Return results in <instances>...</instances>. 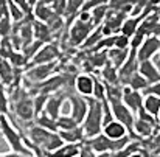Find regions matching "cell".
Instances as JSON below:
<instances>
[{"instance_id": "obj_19", "label": "cell", "mask_w": 160, "mask_h": 157, "mask_svg": "<svg viewBox=\"0 0 160 157\" xmlns=\"http://www.w3.org/2000/svg\"><path fill=\"white\" fill-rule=\"evenodd\" d=\"M146 14H148V13H143V14H140V16H129V17H126V19L123 20V23H121L120 33L124 34V36H128V38H131V36L137 31V28H138L142 19H143Z\"/></svg>"}, {"instance_id": "obj_41", "label": "cell", "mask_w": 160, "mask_h": 157, "mask_svg": "<svg viewBox=\"0 0 160 157\" xmlns=\"http://www.w3.org/2000/svg\"><path fill=\"white\" fill-rule=\"evenodd\" d=\"M152 34H154V36L160 41V22L157 23V27H156V30H154V33H152Z\"/></svg>"}, {"instance_id": "obj_28", "label": "cell", "mask_w": 160, "mask_h": 157, "mask_svg": "<svg viewBox=\"0 0 160 157\" xmlns=\"http://www.w3.org/2000/svg\"><path fill=\"white\" fill-rule=\"evenodd\" d=\"M128 87H131V89H134V90H138V92H143L149 84H148V81L138 73V72H135L131 78H129V81H128V84H126Z\"/></svg>"}, {"instance_id": "obj_4", "label": "cell", "mask_w": 160, "mask_h": 157, "mask_svg": "<svg viewBox=\"0 0 160 157\" xmlns=\"http://www.w3.org/2000/svg\"><path fill=\"white\" fill-rule=\"evenodd\" d=\"M97 27L92 25V22H81V20H75L70 27L68 31V41L73 47H79L86 42V39L90 36V33L95 30Z\"/></svg>"}, {"instance_id": "obj_31", "label": "cell", "mask_w": 160, "mask_h": 157, "mask_svg": "<svg viewBox=\"0 0 160 157\" xmlns=\"http://www.w3.org/2000/svg\"><path fill=\"white\" fill-rule=\"evenodd\" d=\"M8 16L12 22H23V19L27 17L23 14V11L12 2V0H8Z\"/></svg>"}, {"instance_id": "obj_48", "label": "cell", "mask_w": 160, "mask_h": 157, "mask_svg": "<svg viewBox=\"0 0 160 157\" xmlns=\"http://www.w3.org/2000/svg\"><path fill=\"white\" fill-rule=\"evenodd\" d=\"M0 157H2V154H0Z\"/></svg>"}, {"instance_id": "obj_13", "label": "cell", "mask_w": 160, "mask_h": 157, "mask_svg": "<svg viewBox=\"0 0 160 157\" xmlns=\"http://www.w3.org/2000/svg\"><path fill=\"white\" fill-rule=\"evenodd\" d=\"M137 72L148 81V84H154V83H159L160 81V70L157 68V65H156V62L152 59L140 61Z\"/></svg>"}, {"instance_id": "obj_20", "label": "cell", "mask_w": 160, "mask_h": 157, "mask_svg": "<svg viewBox=\"0 0 160 157\" xmlns=\"http://www.w3.org/2000/svg\"><path fill=\"white\" fill-rule=\"evenodd\" d=\"M33 13H34L36 20H41V22H45V23L56 16L53 6H52V5H47V3H42V2H38V3L33 6ZM58 16H59V14H58Z\"/></svg>"}, {"instance_id": "obj_8", "label": "cell", "mask_w": 160, "mask_h": 157, "mask_svg": "<svg viewBox=\"0 0 160 157\" xmlns=\"http://www.w3.org/2000/svg\"><path fill=\"white\" fill-rule=\"evenodd\" d=\"M121 101L124 103V106L132 110L134 114H137L142 106H143V94L138 92V90H134L128 86H123L121 89Z\"/></svg>"}, {"instance_id": "obj_7", "label": "cell", "mask_w": 160, "mask_h": 157, "mask_svg": "<svg viewBox=\"0 0 160 157\" xmlns=\"http://www.w3.org/2000/svg\"><path fill=\"white\" fill-rule=\"evenodd\" d=\"M159 48H160L159 39H157L154 34L148 36V38L142 42V45L135 50V52H137V59H138V62H140V61L152 59V58L159 53Z\"/></svg>"}, {"instance_id": "obj_22", "label": "cell", "mask_w": 160, "mask_h": 157, "mask_svg": "<svg viewBox=\"0 0 160 157\" xmlns=\"http://www.w3.org/2000/svg\"><path fill=\"white\" fill-rule=\"evenodd\" d=\"M129 50H131V48H128V50H121V48H110V50H107V61H109L113 67L120 68V67L123 65V62L128 59V56H129Z\"/></svg>"}, {"instance_id": "obj_49", "label": "cell", "mask_w": 160, "mask_h": 157, "mask_svg": "<svg viewBox=\"0 0 160 157\" xmlns=\"http://www.w3.org/2000/svg\"><path fill=\"white\" fill-rule=\"evenodd\" d=\"M76 157H78V156H76Z\"/></svg>"}, {"instance_id": "obj_5", "label": "cell", "mask_w": 160, "mask_h": 157, "mask_svg": "<svg viewBox=\"0 0 160 157\" xmlns=\"http://www.w3.org/2000/svg\"><path fill=\"white\" fill-rule=\"evenodd\" d=\"M67 100L70 101V117L78 123L81 124L86 114H87V98L79 95L78 92H68L67 94Z\"/></svg>"}, {"instance_id": "obj_2", "label": "cell", "mask_w": 160, "mask_h": 157, "mask_svg": "<svg viewBox=\"0 0 160 157\" xmlns=\"http://www.w3.org/2000/svg\"><path fill=\"white\" fill-rule=\"evenodd\" d=\"M0 134L3 135L5 142L8 143L9 151H16V153H23V154L33 156L31 151L25 146L23 135L17 131V128L12 124V121L6 115H0Z\"/></svg>"}, {"instance_id": "obj_10", "label": "cell", "mask_w": 160, "mask_h": 157, "mask_svg": "<svg viewBox=\"0 0 160 157\" xmlns=\"http://www.w3.org/2000/svg\"><path fill=\"white\" fill-rule=\"evenodd\" d=\"M56 62H48V64H38V65H28L27 75L31 81L34 83H42L47 78H50L54 72Z\"/></svg>"}, {"instance_id": "obj_45", "label": "cell", "mask_w": 160, "mask_h": 157, "mask_svg": "<svg viewBox=\"0 0 160 157\" xmlns=\"http://www.w3.org/2000/svg\"><path fill=\"white\" fill-rule=\"evenodd\" d=\"M28 2H30V5H31V6H34V5H36L39 0H28Z\"/></svg>"}, {"instance_id": "obj_24", "label": "cell", "mask_w": 160, "mask_h": 157, "mask_svg": "<svg viewBox=\"0 0 160 157\" xmlns=\"http://www.w3.org/2000/svg\"><path fill=\"white\" fill-rule=\"evenodd\" d=\"M142 146H143L142 140H131L124 148H121L117 153H112V157H129L132 154H135V153H140Z\"/></svg>"}, {"instance_id": "obj_3", "label": "cell", "mask_w": 160, "mask_h": 157, "mask_svg": "<svg viewBox=\"0 0 160 157\" xmlns=\"http://www.w3.org/2000/svg\"><path fill=\"white\" fill-rule=\"evenodd\" d=\"M109 107H110V112H112V117L118 121H121L126 128H128V132L129 135L132 137L134 140V121H135V114L132 110H129L124 103L121 100H115V101H107Z\"/></svg>"}, {"instance_id": "obj_26", "label": "cell", "mask_w": 160, "mask_h": 157, "mask_svg": "<svg viewBox=\"0 0 160 157\" xmlns=\"http://www.w3.org/2000/svg\"><path fill=\"white\" fill-rule=\"evenodd\" d=\"M107 11H109V5H100V6H95V8L90 9L92 25H93V27H100V25L104 22Z\"/></svg>"}, {"instance_id": "obj_32", "label": "cell", "mask_w": 160, "mask_h": 157, "mask_svg": "<svg viewBox=\"0 0 160 157\" xmlns=\"http://www.w3.org/2000/svg\"><path fill=\"white\" fill-rule=\"evenodd\" d=\"M84 3H86V0H67L65 16H70V17L76 16V14H78V13L82 9Z\"/></svg>"}, {"instance_id": "obj_40", "label": "cell", "mask_w": 160, "mask_h": 157, "mask_svg": "<svg viewBox=\"0 0 160 157\" xmlns=\"http://www.w3.org/2000/svg\"><path fill=\"white\" fill-rule=\"evenodd\" d=\"M2 157H33L28 156V154H23V153H16V151H9V153H3Z\"/></svg>"}, {"instance_id": "obj_17", "label": "cell", "mask_w": 160, "mask_h": 157, "mask_svg": "<svg viewBox=\"0 0 160 157\" xmlns=\"http://www.w3.org/2000/svg\"><path fill=\"white\" fill-rule=\"evenodd\" d=\"M87 143L92 146V149L97 153V154H101V153H110V139H107L103 132L93 135V137H89L86 139Z\"/></svg>"}, {"instance_id": "obj_11", "label": "cell", "mask_w": 160, "mask_h": 157, "mask_svg": "<svg viewBox=\"0 0 160 157\" xmlns=\"http://www.w3.org/2000/svg\"><path fill=\"white\" fill-rule=\"evenodd\" d=\"M65 100H67V92H62V90L54 92V94H52V95L48 97V100H47L45 107H44V110H42V112H45L47 115H50L52 118L56 120V118L61 115L62 104H64V101H65Z\"/></svg>"}, {"instance_id": "obj_29", "label": "cell", "mask_w": 160, "mask_h": 157, "mask_svg": "<svg viewBox=\"0 0 160 157\" xmlns=\"http://www.w3.org/2000/svg\"><path fill=\"white\" fill-rule=\"evenodd\" d=\"M62 143H64V140L61 139V135H59L58 132H52V134L48 135V139L45 140L44 146H42V153L45 154V153L54 151V149H56V148H59Z\"/></svg>"}, {"instance_id": "obj_14", "label": "cell", "mask_w": 160, "mask_h": 157, "mask_svg": "<svg viewBox=\"0 0 160 157\" xmlns=\"http://www.w3.org/2000/svg\"><path fill=\"white\" fill-rule=\"evenodd\" d=\"M101 132L106 135L107 139H110V140H117V139H121V137H124V135H129L128 128H126L121 121H118V120H115V118L109 120V121H106V123L103 124Z\"/></svg>"}, {"instance_id": "obj_38", "label": "cell", "mask_w": 160, "mask_h": 157, "mask_svg": "<svg viewBox=\"0 0 160 157\" xmlns=\"http://www.w3.org/2000/svg\"><path fill=\"white\" fill-rule=\"evenodd\" d=\"M0 75H2L3 81H6V76H8V81L11 78V65L5 61H0Z\"/></svg>"}, {"instance_id": "obj_36", "label": "cell", "mask_w": 160, "mask_h": 157, "mask_svg": "<svg viewBox=\"0 0 160 157\" xmlns=\"http://www.w3.org/2000/svg\"><path fill=\"white\" fill-rule=\"evenodd\" d=\"M8 114V97L5 94L3 86L0 84V115H6Z\"/></svg>"}, {"instance_id": "obj_1", "label": "cell", "mask_w": 160, "mask_h": 157, "mask_svg": "<svg viewBox=\"0 0 160 157\" xmlns=\"http://www.w3.org/2000/svg\"><path fill=\"white\" fill-rule=\"evenodd\" d=\"M87 114L81 123L82 126V131L86 134V139L89 137H93L97 134L101 132L103 129V123H104V106L103 101L100 100H95L93 97L87 98Z\"/></svg>"}, {"instance_id": "obj_44", "label": "cell", "mask_w": 160, "mask_h": 157, "mask_svg": "<svg viewBox=\"0 0 160 157\" xmlns=\"http://www.w3.org/2000/svg\"><path fill=\"white\" fill-rule=\"evenodd\" d=\"M156 121H157V126H160V110L157 112V115H156Z\"/></svg>"}, {"instance_id": "obj_50", "label": "cell", "mask_w": 160, "mask_h": 157, "mask_svg": "<svg viewBox=\"0 0 160 157\" xmlns=\"http://www.w3.org/2000/svg\"><path fill=\"white\" fill-rule=\"evenodd\" d=\"M33 157H34V156H33Z\"/></svg>"}, {"instance_id": "obj_39", "label": "cell", "mask_w": 160, "mask_h": 157, "mask_svg": "<svg viewBox=\"0 0 160 157\" xmlns=\"http://www.w3.org/2000/svg\"><path fill=\"white\" fill-rule=\"evenodd\" d=\"M142 94H152V95L160 97V81L159 83H154V84H149Z\"/></svg>"}, {"instance_id": "obj_33", "label": "cell", "mask_w": 160, "mask_h": 157, "mask_svg": "<svg viewBox=\"0 0 160 157\" xmlns=\"http://www.w3.org/2000/svg\"><path fill=\"white\" fill-rule=\"evenodd\" d=\"M131 47V38L117 33L113 34V48H121V50H128Z\"/></svg>"}, {"instance_id": "obj_47", "label": "cell", "mask_w": 160, "mask_h": 157, "mask_svg": "<svg viewBox=\"0 0 160 157\" xmlns=\"http://www.w3.org/2000/svg\"><path fill=\"white\" fill-rule=\"evenodd\" d=\"M157 54H159V64H160V48H159V53H157Z\"/></svg>"}, {"instance_id": "obj_43", "label": "cell", "mask_w": 160, "mask_h": 157, "mask_svg": "<svg viewBox=\"0 0 160 157\" xmlns=\"http://www.w3.org/2000/svg\"><path fill=\"white\" fill-rule=\"evenodd\" d=\"M39 2H42V3H47V5H53L56 0H39Z\"/></svg>"}, {"instance_id": "obj_35", "label": "cell", "mask_w": 160, "mask_h": 157, "mask_svg": "<svg viewBox=\"0 0 160 157\" xmlns=\"http://www.w3.org/2000/svg\"><path fill=\"white\" fill-rule=\"evenodd\" d=\"M97 153L92 149V146L87 143V140L84 139L81 143H79V153H78V157H95Z\"/></svg>"}, {"instance_id": "obj_34", "label": "cell", "mask_w": 160, "mask_h": 157, "mask_svg": "<svg viewBox=\"0 0 160 157\" xmlns=\"http://www.w3.org/2000/svg\"><path fill=\"white\" fill-rule=\"evenodd\" d=\"M95 100H106V83H101L98 78H95V83H93V95H92Z\"/></svg>"}, {"instance_id": "obj_46", "label": "cell", "mask_w": 160, "mask_h": 157, "mask_svg": "<svg viewBox=\"0 0 160 157\" xmlns=\"http://www.w3.org/2000/svg\"><path fill=\"white\" fill-rule=\"evenodd\" d=\"M129 157H143L140 153H135V154H132V156H129Z\"/></svg>"}, {"instance_id": "obj_15", "label": "cell", "mask_w": 160, "mask_h": 157, "mask_svg": "<svg viewBox=\"0 0 160 157\" xmlns=\"http://www.w3.org/2000/svg\"><path fill=\"white\" fill-rule=\"evenodd\" d=\"M14 112H16V115L22 121H31V120H34L36 112H34V106H33V98H28V97L20 98L16 103Z\"/></svg>"}, {"instance_id": "obj_23", "label": "cell", "mask_w": 160, "mask_h": 157, "mask_svg": "<svg viewBox=\"0 0 160 157\" xmlns=\"http://www.w3.org/2000/svg\"><path fill=\"white\" fill-rule=\"evenodd\" d=\"M148 114H151L152 117L157 115L160 110V97L152 95V94H143V106H142Z\"/></svg>"}, {"instance_id": "obj_37", "label": "cell", "mask_w": 160, "mask_h": 157, "mask_svg": "<svg viewBox=\"0 0 160 157\" xmlns=\"http://www.w3.org/2000/svg\"><path fill=\"white\" fill-rule=\"evenodd\" d=\"M22 11H23V14L25 16H31L33 14V6L30 5V2L28 0H12Z\"/></svg>"}, {"instance_id": "obj_18", "label": "cell", "mask_w": 160, "mask_h": 157, "mask_svg": "<svg viewBox=\"0 0 160 157\" xmlns=\"http://www.w3.org/2000/svg\"><path fill=\"white\" fill-rule=\"evenodd\" d=\"M79 153V143H62L54 151L45 153L44 157H76Z\"/></svg>"}, {"instance_id": "obj_16", "label": "cell", "mask_w": 160, "mask_h": 157, "mask_svg": "<svg viewBox=\"0 0 160 157\" xmlns=\"http://www.w3.org/2000/svg\"><path fill=\"white\" fill-rule=\"evenodd\" d=\"M31 25H33V36L36 41H41L42 44H48L53 41V33L50 31V28L45 22L33 20Z\"/></svg>"}, {"instance_id": "obj_6", "label": "cell", "mask_w": 160, "mask_h": 157, "mask_svg": "<svg viewBox=\"0 0 160 157\" xmlns=\"http://www.w3.org/2000/svg\"><path fill=\"white\" fill-rule=\"evenodd\" d=\"M138 68V59H137V52L135 50H129V56L128 59L123 62V65L118 68V84L121 86H126L129 78L137 72Z\"/></svg>"}, {"instance_id": "obj_42", "label": "cell", "mask_w": 160, "mask_h": 157, "mask_svg": "<svg viewBox=\"0 0 160 157\" xmlns=\"http://www.w3.org/2000/svg\"><path fill=\"white\" fill-rule=\"evenodd\" d=\"M95 157H112V153H101V154H97Z\"/></svg>"}, {"instance_id": "obj_9", "label": "cell", "mask_w": 160, "mask_h": 157, "mask_svg": "<svg viewBox=\"0 0 160 157\" xmlns=\"http://www.w3.org/2000/svg\"><path fill=\"white\" fill-rule=\"evenodd\" d=\"M58 56H59V50H58V47L54 45L53 42L44 44V45L38 50V53L31 58L30 65H38V64H48V62H54Z\"/></svg>"}, {"instance_id": "obj_25", "label": "cell", "mask_w": 160, "mask_h": 157, "mask_svg": "<svg viewBox=\"0 0 160 157\" xmlns=\"http://www.w3.org/2000/svg\"><path fill=\"white\" fill-rule=\"evenodd\" d=\"M34 123L47 131H52V132H58V126H56V120L52 118L50 115H47L45 112H41L34 117Z\"/></svg>"}, {"instance_id": "obj_27", "label": "cell", "mask_w": 160, "mask_h": 157, "mask_svg": "<svg viewBox=\"0 0 160 157\" xmlns=\"http://www.w3.org/2000/svg\"><path fill=\"white\" fill-rule=\"evenodd\" d=\"M101 73H103V78H104L106 84H118V68L113 67L109 61L104 64Z\"/></svg>"}, {"instance_id": "obj_30", "label": "cell", "mask_w": 160, "mask_h": 157, "mask_svg": "<svg viewBox=\"0 0 160 157\" xmlns=\"http://www.w3.org/2000/svg\"><path fill=\"white\" fill-rule=\"evenodd\" d=\"M56 126H58V131H68V129H73L76 126H79L70 115H59L56 118Z\"/></svg>"}, {"instance_id": "obj_12", "label": "cell", "mask_w": 160, "mask_h": 157, "mask_svg": "<svg viewBox=\"0 0 160 157\" xmlns=\"http://www.w3.org/2000/svg\"><path fill=\"white\" fill-rule=\"evenodd\" d=\"M93 83H95V78L87 75V73H79L76 78H75V83H73V89L75 92H78L79 95L86 97V98H90L93 95Z\"/></svg>"}, {"instance_id": "obj_21", "label": "cell", "mask_w": 160, "mask_h": 157, "mask_svg": "<svg viewBox=\"0 0 160 157\" xmlns=\"http://www.w3.org/2000/svg\"><path fill=\"white\" fill-rule=\"evenodd\" d=\"M58 134L61 135L64 143H81L86 139V134H84L81 124L73 129H68V131H58Z\"/></svg>"}]
</instances>
